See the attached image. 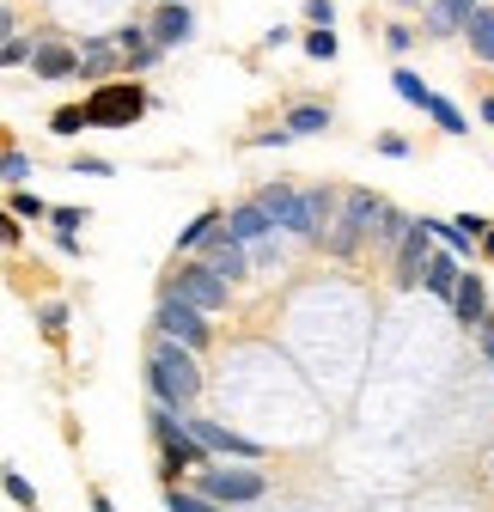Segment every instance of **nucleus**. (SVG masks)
Listing matches in <instances>:
<instances>
[{"mask_svg": "<svg viewBox=\"0 0 494 512\" xmlns=\"http://www.w3.org/2000/svg\"><path fill=\"white\" fill-rule=\"evenodd\" d=\"M147 384H153V403L159 409H171L177 421H190V409H196V397H202V366H196V354L190 348H177V342H153L147 348Z\"/></svg>", "mask_w": 494, "mask_h": 512, "instance_id": "obj_1", "label": "nucleus"}, {"mask_svg": "<svg viewBox=\"0 0 494 512\" xmlns=\"http://www.w3.org/2000/svg\"><path fill=\"white\" fill-rule=\"evenodd\" d=\"M190 494H202L214 506H251V500L269 494V476L257 464H202V476H196Z\"/></svg>", "mask_w": 494, "mask_h": 512, "instance_id": "obj_2", "label": "nucleus"}, {"mask_svg": "<svg viewBox=\"0 0 494 512\" xmlns=\"http://www.w3.org/2000/svg\"><path fill=\"white\" fill-rule=\"evenodd\" d=\"M379 196L373 189H348V196L336 202V220H330V232H324V244L336 250V256H354L366 238H373V220H379Z\"/></svg>", "mask_w": 494, "mask_h": 512, "instance_id": "obj_3", "label": "nucleus"}, {"mask_svg": "<svg viewBox=\"0 0 494 512\" xmlns=\"http://www.w3.org/2000/svg\"><path fill=\"white\" fill-rule=\"evenodd\" d=\"M80 110H86V128H92V122H98V128H129V122H141V116L153 110V98H147L141 86H98Z\"/></svg>", "mask_w": 494, "mask_h": 512, "instance_id": "obj_4", "label": "nucleus"}, {"mask_svg": "<svg viewBox=\"0 0 494 512\" xmlns=\"http://www.w3.org/2000/svg\"><path fill=\"white\" fill-rule=\"evenodd\" d=\"M153 330L165 336V342H177V348H190V354H202L208 342H214V330H208V317L202 311H190L183 299H171V293H159V311H153Z\"/></svg>", "mask_w": 494, "mask_h": 512, "instance_id": "obj_5", "label": "nucleus"}, {"mask_svg": "<svg viewBox=\"0 0 494 512\" xmlns=\"http://www.w3.org/2000/svg\"><path fill=\"white\" fill-rule=\"evenodd\" d=\"M147 427H153V439H159V452H165V470H171V482H177V470H196V464H208V452L183 433V421L171 415V409H147Z\"/></svg>", "mask_w": 494, "mask_h": 512, "instance_id": "obj_6", "label": "nucleus"}, {"mask_svg": "<svg viewBox=\"0 0 494 512\" xmlns=\"http://www.w3.org/2000/svg\"><path fill=\"white\" fill-rule=\"evenodd\" d=\"M165 293H171V299H183L190 311H202V317H208V311H220V305H226V293H232V287H226L220 275H208L202 263H183V269L165 281Z\"/></svg>", "mask_w": 494, "mask_h": 512, "instance_id": "obj_7", "label": "nucleus"}, {"mask_svg": "<svg viewBox=\"0 0 494 512\" xmlns=\"http://www.w3.org/2000/svg\"><path fill=\"white\" fill-rule=\"evenodd\" d=\"M251 202L269 214V226H275V232H287V238H312V244H318L312 220H305V202H299V189H287V183H269V189H257Z\"/></svg>", "mask_w": 494, "mask_h": 512, "instance_id": "obj_8", "label": "nucleus"}, {"mask_svg": "<svg viewBox=\"0 0 494 512\" xmlns=\"http://www.w3.org/2000/svg\"><path fill=\"white\" fill-rule=\"evenodd\" d=\"M183 433H190L208 458H244V464H257L263 458V445L257 439H244V433H226L220 421H183Z\"/></svg>", "mask_w": 494, "mask_h": 512, "instance_id": "obj_9", "label": "nucleus"}, {"mask_svg": "<svg viewBox=\"0 0 494 512\" xmlns=\"http://www.w3.org/2000/svg\"><path fill=\"white\" fill-rule=\"evenodd\" d=\"M220 238H226V244H238V250H251V244L281 238V232L269 226V214H263L257 202H238V208H226V214H220Z\"/></svg>", "mask_w": 494, "mask_h": 512, "instance_id": "obj_10", "label": "nucleus"}, {"mask_svg": "<svg viewBox=\"0 0 494 512\" xmlns=\"http://www.w3.org/2000/svg\"><path fill=\"white\" fill-rule=\"evenodd\" d=\"M141 31H147V43L165 55V49H183V43L196 37V13H190V7H159Z\"/></svg>", "mask_w": 494, "mask_h": 512, "instance_id": "obj_11", "label": "nucleus"}, {"mask_svg": "<svg viewBox=\"0 0 494 512\" xmlns=\"http://www.w3.org/2000/svg\"><path fill=\"white\" fill-rule=\"evenodd\" d=\"M196 263H202L208 275H220L226 287H238V281H251V256H244L238 244H226L220 232H214V238L202 244V256H196Z\"/></svg>", "mask_w": 494, "mask_h": 512, "instance_id": "obj_12", "label": "nucleus"}, {"mask_svg": "<svg viewBox=\"0 0 494 512\" xmlns=\"http://www.w3.org/2000/svg\"><path fill=\"white\" fill-rule=\"evenodd\" d=\"M446 305H452V311H458V324H464V330H476V324H482V317H488V281H482V275H476V269H464V275H458V287H452V299H446Z\"/></svg>", "mask_w": 494, "mask_h": 512, "instance_id": "obj_13", "label": "nucleus"}, {"mask_svg": "<svg viewBox=\"0 0 494 512\" xmlns=\"http://www.w3.org/2000/svg\"><path fill=\"white\" fill-rule=\"evenodd\" d=\"M427 256H434V238H427V232H421V220H415V226H409V238L397 244V287H421Z\"/></svg>", "mask_w": 494, "mask_h": 512, "instance_id": "obj_14", "label": "nucleus"}, {"mask_svg": "<svg viewBox=\"0 0 494 512\" xmlns=\"http://www.w3.org/2000/svg\"><path fill=\"white\" fill-rule=\"evenodd\" d=\"M458 275H464V263H458V256H452V250H434V256H427V269H421V293H434V299H452Z\"/></svg>", "mask_w": 494, "mask_h": 512, "instance_id": "obj_15", "label": "nucleus"}, {"mask_svg": "<svg viewBox=\"0 0 494 512\" xmlns=\"http://www.w3.org/2000/svg\"><path fill=\"white\" fill-rule=\"evenodd\" d=\"M476 7H482V0H427V31H434V37H458Z\"/></svg>", "mask_w": 494, "mask_h": 512, "instance_id": "obj_16", "label": "nucleus"}, {"mask_svg": "<svg viewBox=\"0 0 494 512\" xmlns=\"http://www.w3.org/2000/svg\"><path fill=\"white\" fill-rule=\"evenodd\" d=\"M330 122H336V110H330V104H293L281 128H287V141H299V135H324Z\"/></svg>", "mask_w": 494, "mask_h": 512, "instance_id": "obj_17", "label": "nucleus"}, {"mask_svg": "<svg viewBox=\"0 0 494 512\" xmlns=\"http://www.w3.org/2000/svg\"><path fill=\"white\" fill-rule=\"evenodd\" d=\"M74 49L68 43H37V55H31V74H43V80H68L74 74Z\"/></svg>", "mask_w": 494, "mask_h": 512, "instance_id": "obj_18", "label": "nucleus"}, {"mask_svg": "<svg viewBox=\"0 0 494 512\" xmlns=\"http://www.w3.org/2000/svg\"><path fill=\"white\" fill-rule=\"evenodd\" d=\"M464 43H470L476 61H494V7H476V13L464 19Z\"/></svg>", "mask_w": 494, "mask_h": 512, "instance_id": "obj_19", "label": "nucleus"}, {"mask_svg": "<svg viewBox=\"0 0 494 512\" xmlns=\"http://www.w3.org/2000/svg\"><path fill=\"white\" fill-rule=\"evenodd\" d=\"M415 110H427V116H434V122L446 128V135H464V128H470V116H464V110H458L446 92H434V86H427V98H421Z\"/></svg>", "mask_w": 494, "mask_h": 512, "instance_id": "obj_20", "label": "nucleus"}, {"mask_svg": "<svg viewBox=\"0 0 494 512\" xmlns=\"http://www.w3.org/2000/svg\"><path fill=\"white\" fill-rule=\"evenodd\" d=\"M80 61H74V74H86V80H104V74H116V49H110V37H98V43H86V49H74Z\"/></svg>", "mask_w": 494, "mask_h": 512, "instance_id": "obj_21", "label": "nucleus"}, {"mask_svg": "<svg viewBox=\"0 0 494 512\" xmlns=\"http://www.w3.org/2000/svg\"><path fill=\"white\" fill-rule=\"evenodd\" d=\"M409 226H415V220H409L403 208H391V202H385V208H379V220H373V244H379V250H397V244L409 238Z\"/></svg>", "mask_w": 494, "mask_h": 512, "instance_id": "obj_22", "label": "nucleus"}, {"mask_svg": "<svg viewBox=\"0 0 494 512\" xmlns=\"http://www.w3.org/2000/svg\"><path fill=\"white\" fill-rule=\"evenodd\" d=\"M299 202H305V220H312V232H318V244H324V232H330V220H336V196H330V189H299Z\"/></svg>", "mask_w": 494, "mask_h": 512, "instance_id": "obj_23", "label": "nucleus"}, {"mask_svg": "<svg viewBox=\"0 0 494 512\" xmlns=\"http://www.w3.org/2000/svg\"><path fill=\"white\" fill-rule=\"evenodd\" d=\"M214 232H220V214L208 208V214H196L190 226H183V232H177V250H202V244H208Z\"/></svg>", "mask_w": 494, "mask_h": 512, "instance_id": "obj_24", "label": "nucleus"}, {"mask_svg": "<svg viewBox=\"0 0 494 512\" xmlns=\"http://www.w3.org/2000/svg\"><path fill=\"white\" fill-rule=\"evenodd\" d=\"M31 55H37V43L31 37H7V43H0V68H31Z\"/></svg>", "mask_w": 494, "mask_h": 512, "instance_id": "obj_25", "label": "nucleus"}, {"mask_svg": "<svg viewBox=\"0 0 494 512\" xmlns=\"http://www.w3.org/2000/svg\"><path fill=\"white\" fill-rule=\"evenodd\" d=\"M305 55H312V61H336L342 55V37L336 31H305Z\"/></svg>", "mask_w": 494, "mask_h": 512, "instance_id": "obj_26", "label": "nucleus"}, {"mask_svg": "<svg viewBox=\"0 0 494 512\" xmlns=\"http://www.w3.org/2000/svg\"><path fill=\"white\" fill-rule=\"evenodd\" d=\"M165 512H220V506L202 500V494H190V488H165Z\"/></svg>", "mask_w": 494, "mask_h": 512, "instance_id": "obj_27", "label": "nucleus"}, {"mask_svg": "<svg viewBox=\"0 0 494 512\" xmlns=\"http://www.w3.org/2000/svg\"><path fill=\"white\" fill-rule=\"evenodd\" d=\"M0 488H7V494H13L19 506H31V512H37V488H31V482H25V476L13 470V464H7V470H0Z\"/></svg>", "mask_w": 494, "mask_h": 512, "instance_id": "obj_28", "label": "nucleus"}, {"mask_svg": "<svg viewBox=\"0 0 494 512\" xmlns=\"http://www.w3.org/2000/svg\"><path fill=\"white\" fill-rule=\"evenodd\" d=\"M49 226H55V238H74L86 226V208H49Z\"/></svg>", "mask_w": 494, "mask_h": 512, "instance_id": "obj_29", "label": "nucleus"}, {"mask_svg": "<svg viewBox=\"0 0 494 512\" xmlns=\"http://www.w3.org/2000/svg\"><path fill=\"white\" fill-rule=\"evenodd\" d=\"M49 128H55V135H80V128H86V110H80V104H61V110L49 116Z\"/></svg>", "mask_w": 494, "mask_h": 512, "instance_id": "obj_30", "label": "nucleus"}, {"mask_svg": "<svg viewBox=\"0 0 494 512\" xmlns=\"http://www.w3.org/2000/svg\"><path fill=\"white\" fill-rule=\"evenodd\" d=\"M305 25H312V31H336V0H305Z\"/></svg>", "mask_w": 494, "mask_h": 512, "instance_id": "obj_31", "label": "nucleus"}, {"mask_svg": "<svg viewBox=\"0 0 494 512\" xmlns=\"http://www.w3.org/2000/svg\"><path fill=\"white\" fill-rule=\"evenodd\" d=\"M391 86L403 92V104H421V98H427V80H421V74H409V68H397V74H391Z\"/></svg>", "mask_w": 494, "mask_h": 512, "instance_id": "obj_32", "label": "nucleus"}, {"mask_svg": "<svg viewBox=\"0 0 494 512\" xmlns=\"http://www.w3.org/2000/svg\"><path fill=\"white\" fill-rule=\"evenodd\" d=\"M37 324H43L49 336H61V330H68V305H61V299H49V305H37Z\"/></svg>", "mask_w": 494, "mask_h": 512, "instance_id": "obj_33", "label": "nucleus"}, {"mask_svg": "<svg viewBox=\"0 0 494 512\" xmlns=\"http://www.w3.org/2000/svg\"><path fill=\"white\" fill-rule=\"evenodd\" d=\"M0 177H7V183H31V159L25 153H0Z\"/></svg>", "mask_w": 494, "mask_h": 512, "instance_id": "obj_34", "label": "nucleus"}, {"mask_svg": "<svg viewBox=\"0 0 494 512\" xmlns=\"http://www.w3.org/2000/svg\"><path fill=\"white\" fill-rule=\"evenodd\" d=\"M452 226H458V238H464V244H482V232H488L494 220H482V214H458Z\"/></svg>", "mask_w": 494, "mask_h": 512, "instance_id": "obj_35", "label": "nucleus"}, {"mask_svg": "<svg viewBox=\"0 0 494 512\" xmlns=\"http://www.w3.org/2000/svg\"><path fill=\"white\" fill-rule=\"evenodd\" d=\"M37 214H49V208L31 196V189H13V220H37Z\"/></svg>", "mask_w": 494, "mask_h": 512, "instance_id": "obj_36", "label": "nucleus"}, {"mask_svg": "<svg viewBox=\"0 0 494 512\" xmlns=\"http://www.w3.org/2000/svg\"><path fill=\"white\" fill-rule=\"evenodd\" d=\"M385 49H391V55L415 49V31H409V25H391V31H385Z\"/></svg>", "mask_w": 494, "mask_h": 512, "instance_id": "obj_37", "label": "nucleus"}, {"mask_svg": "<svg viewBox=\"0 0 494 512\" xmlns=\"http://www.w3.org/2000/svg\"><path fill=\"white\" fill-rule=\"evenodd\" d=\"M379 153H385V159H409V153H415V147H409V141H403V135H379Z\"/></svg>", "mask_w": 494, "mask_h": 512, "instance_id": "obj_38", "label": "nucleus"}, {"mask_svg": "<svg viewBox=\"0 0 494 512\" xmlns=\"http://www.w3.org/2000/svg\"><path fill=\"white\" fill-rule=\"evenodd\" d=\"M476 342H482V354H488V366H494V311L476 324Z\"/></svg>", "mask_w": 494, "mask_h": 512, "instance_id": "obj_39", "label": "nucleus"}, {"mask_svg": "<svg viewBox=\"0 0 494 512\" xmlns=\"http://www.w3.org/2000/svg\"><path fill=\"white\" fill-rule=\"evenodd\" d=\"M74 171H86V177H110V159H74Z\"/></svg>", "mask_w": 494, "mask_h": 512, "instance_id": "obj_40", "label": "nucleus"}, {"mask_svg": "<svg viewBox=\"0 0 494 512\" xmlns=\"http://www.w3.org/2000/svg\"><path fill=\"white\" fill-rule=\"evenodd\" d=\"M0 244H19V220L13 214H0Z\"/></svg>", "mask_w": 494, "mask_h": 512, "instance_id": "obj_41", "label": "nucleus"}, {"mask_svg": "<svg viewBox=\"0 0 494 512\" xmlns=\"http://www.w3.org/2000/svg\"><path fill=\"white\" fill-rule=\"evenodd\" d=\"M476 250H482V256H488V263H494V226L482 232V244H476Z\"/></svg>", "mask_w": 494, "mask_h": 512, "instance_id": "obj_42", "label": "nucleus"}, {"mask_svg": "<svg viewBox=\"0 0 494 512\" xmlns=\"http://www.w3.org/2000/svg\"><path fill=\"white\" fill-rule=\"evenodd\" d=\"M7 37H13V13H7V7H0V43H7Z\"/></svg>", "mask_w": 494, "mask_h": 512, "instance_id": "obj_43", "label": "nucleus"}, {"mask_svg": "<svg viewBox=\"0 0 494 512\" xmlns=\"http://www.w3.org/2000/svg\"><path fill=\"white\" fill-rule=\"evenodd\" d=\"M92 512H116V506H110V494H92Z\"/></svg>", "mask_w": 494, "mask_h": 512, "instance_id": "obj_44", "label": "nucleus"}, {"mask_svg": "<svg viewBox=\"0 0 494 512\" xmlns=\"http://www.w3.org/2000/svg\"><path fill=\"white\" fill-rule=\"evenodd\" d=\"M482 122H494V92H488V98H482Z\"/></svg>", "mask_w": 494, "mask_h": 512, "instance_id": "obj_45", "label": "nucleus"}, {"mask_svg": "<svg viewBox=\"0 0 494 512\" xmlns=\"http://www.w3.org/2000/svg\"><path fill=\"white\" fill-rule=\"evenodd\" d=\"M159 7H190V0H159Z\"/></svg>", "mask_w": 494, "mask_h": 512, "instance_id": "obj_46", "label": "nucleus"}, {"mask_svg": "<svg viewBox=\"0 0 494 512\" xmlns=\"http://www.w3.org/2000/svg\"><path fill=\"white\" fill-rule=\"evenodd\" d=\"M409 7H427V0H409Z\"/></svg>", "mask_w": 494, "mask_h": 512, "instance_id": "obj_47", "label": "nucleus"}]
</instances>
